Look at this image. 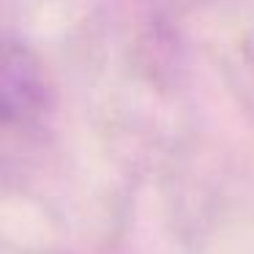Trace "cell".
Listing matches in <instances>:
<instances>
[{
	"label": "cell",
	"mask_w": 254,
	"mask_h": 254,
	"mask_svg": "<svg viewBox=\"0 0 254 254\" xmlns=\"http://www.w3.org/2000/svg\"><path fill=\"white\" fill-rule=\"evenodd\" d=\"M50 104L39 55L22 44H0V123H30Z\"/></svg>",
	"instance_id": "6da1fadb"
}]
</instances>
